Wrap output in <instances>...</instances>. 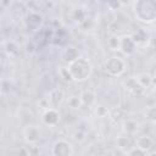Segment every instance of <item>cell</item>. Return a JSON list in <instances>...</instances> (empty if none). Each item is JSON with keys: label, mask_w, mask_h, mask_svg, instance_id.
<instances>
[{"label": "cell", "mask_w": 156, "mask_h": 156, "mask_svg": "<svg viewBox=\"0 0 156 156\" xmlns=\"http://www.w3.org/2000/svg\"><path fill=\"white\" fill-rule=\"evenodd\" d=\"M60 76H61V78H63V80H66V82H67V80H72L67 67H61V69H60Z\"/></svg>", "instance_id": "23"}, {"label": "cell", "mask_w": 156, "mask_h": 156, "mask_svg": "<svg viewBox=\"0 0 156 156\" xmlns=\"http://www.w3.org/2000/svg\"><path fill=\"white\" fill-rule=\"evenodd\" d=\"M116 146L118 149L123 150L124 154H126V151L132 146V141H130V139H129L128 135H121V136H118L116 139Z\"/></svg>", "instance_id": "14"}, {"label": "cell", "mask_w": 156, "mask_h": 156, "mask_svg": "<svg viewBox=\"0 0 156 156\" xmlns=\"http://www.w3.org/2000/svg\"><path fill=\"white\" fill-rule=\"evenodd\" d=\"M132 37L136 44H140V43H144L145 40H147V33L143 28H139L134 34H132Z\"/></svg>", "instance_id": "18"}, {"label": "cell", "mask_w": 156, "mask_h": 156, "mask_svg": "<svg viewBox=\"0 0 156 156\" xmlns=\"http://www.w3.org/2000/svg\"><path fill=\"white\" fill-rule=\"evenodd\" d=\"M107 46L111 50H118L119 49V37L118 35H112L107 40Z\"/></svg>", "instance_id": "21"}, {"label": "cell", "mask_w": 156, "mask_h": 156, "mask_svg": "<svg viewBox=\"0 0 156 156\" xmlns=\"http://www.w3.org/2000/svg\"><path fill=\"white\" fill-rule=\"evenodd\" d=\"M145 116H146V118H147L149 121L155 122V119H156V108H155L154 106L147 107V108H146V112H145Z\"/></svg>", "instance_id": "22"}, {"label": "cell", "mask_w": 156, "mask_h": 156, "mask_svg": "<svg viewBox=\"0 0 156 156\" xmlns=\"http://www.w3.org/2000/svg\"><path fill=\"white\" fill-rule=\"evenodd\" d=\"M44 22V17L41 13L39 12H35V11H29L26 16V20H24V23H26V28L28 32H37L41 24Z\"/></svg>", "instance_id": "6"}, {"label": "cell", "mask_w": 156, "mask_h": 156, "mask_svg": "<svg viewBox=\"0 0 156 156\" xmlns=\"http://www.w3.org/2000/svg\"><path fill=\"white\" fill-rule=\"evenodd\" d=\"M105 71L111 77H121L126 71V61L119 56H111L105 61Z\"/></svg>", "instance_id": "3"}, {"label": "cell", "mask_w": 156, "mask_h": 156, "mask_svg": "<svg viewBox=\"0 0 156 156\" xmlns=\"http://www.w3.org/2000/svg\"><path fill=\"white\" fill-rule=\"evenodd\" d=\"M135 79L140 83V85H141L144 89H146V88H149V87L152 85V77H151L149 73H139V74L135 77Z\"/></svg>", "instance_id": "16"}, {"label": "cell", "mask_w": 156, "mask_h": 156, "mask_svg": "<svg viewBox=\"0 0 156 156\" xmlns=\"http://www.w3.org/2000/svg\"><path fill=\"white\" fill-rule=\"evenodd\" d=\"M133 13L135 18L145 24H151L156 20V0H134Z\"/></svg>", "instance_id": "1"}, {"label": "cell", "mask_w": 156, "mask_h": 156, "mask_svg": "<svg viewBox=\"0 0 156 156\" xmlns=\"http://www.w3.org/2000/svg\"><path fill=\"white\" fill-rule=\"evenodd\" d=\"M67 106L72 110H78L82 107V102L79 99V95H71L67 99Z\"/></svg>", "instance_id": "17"}, {"label": "cell", "mask_w": 156, "mask_h": 156, "mask_svg": "<svg viewBox=\"0 0 156 156\" xmlns=\"http://www.w3.org/2000/svg\"><path fill=\"white\" fill-rule=\"evenodd\" d=\"M43 138V132L37 124H28L23 129V139L28 145H34L39 143Z\"/></svg>", "instance_id": "5"}, {"label": "cell", "mask_w": 156, "mask_h": 156, "mask_svg": "<svg viewBox=\"0 0 156 156\" xmlns=\"http://www.w3.org/2000/svg\"><path fill=\"white\" fill-rule=\"evenodd\" d=\"M79 56H80V55H79L78 49H77L76 46H73V45H67V46H65V48L62 49V51H61V58H62V61L66 62L67 65H68L69 62L74 61L76 58H78Z\"/></svg>", "instance_id": "10"}, {"label": "cell", "mask_w": 156, "mask_h": 156, "mask_svg": "<svg viewBox=\"0 0 156 156\" xmlns=\"http://www.w3.org/2000/svg\"><path fill=\"white\" fill-rule=\"evenodd\" d=\"M73 154V145L66 139H57L51 146V155L54 156H72Z\"/></svg>", "instance_id": "4"}, {"label": "cell", "mask_w": 156, "mask_h": 156, "mask_svg": "<svg viewBox=\"0 0 156 156\" xmlns=\"http://www.w3.org/2000/svg\"><path fill=\"white\" fill-rule=\"evenodd\" d=\"M67 69L69 72L71 79L73 82H78V83H83V82L88 80L93 73V66H91L90 61L82 56H79L74 61L69 62L67 66Z\"/></svg>", "instance_id": "2"}, {"label": "cell", "mask_w": 156, "mask_h": 156, "mask_svg": "<svg viewBox=\"0 0 156 156\" xmlns=\"http://www.w3.org/2000/svg\"><path fill=\"white\" fill-rule=\"evenodd\" d=\"M61 119V113L56 107H48L44 110L43 116H41V121L45 126L49 127H55L60 123Z\"/></svg>", "instance_id": "8"}, {"label": "cell", "mask_w": 156, "mask_h": 156, "mask_svg": "<svg viewBox=\"0 0 156 156\" xmlns=\"http://www.w3.org/2000/svg\"><path fill=\"white\" fill-rule=\"evenodd\" d=\"M123 130L127 135H134L138 132V123L134 119H127L123 123Z\"/></svg>", "instance_id": "15"}, {"label": "cell", "mask_w": 156, "mask_h": 156, "mask_svg": "<svg viewBox=\"0 0 156 156\" xmlns=\"http://www.w3.org/2000/svg\"><path fill=\"white\" fill-rule=\"evenodd\" d=\"M154 145H155V141L149 135H140L135 140V146H138V147H140V149H143L147 152L154 147Z\"/></svg>", "instance_id": "13"}, {"label": "cell", "mask_w": 156, "mask_h": 156, "mask_svg": "<svg viewBox=\"0 0 156 156\" xmlns=\"http://www.w3.org/2000/svg\"><path fill=\"white\" fill-rule=\"evenodd\" d=\"M136 46L138 44L134 41L132 35L124 34L122 37H119V51L126 55V56H132L135 51H136Z\"/></svg>", "instance_id": "7"}, {"label": "cell", "mask_w": 156, "mask_h": 156, "mask_svg": "<svg viewBox=\"0 0 156 156\" xmlns=\"http://www.w3.org/2000/svg\"><path fill=\"white\" fill-rule=\"evenodd\" d=\"M49 101L50 107H57L65 99V93L61 89H52L49 93V98H46Z\"/></svg>", "instance_id": "11"}, {"label": "cell", "mask_w": 156, "mask_h": 156, "mask_svg": "<svg viewBox=\"0 0 156 156\" xmlns=\"http://www.w3.org/2000/svg\"><path fill=\"white\" fill-rule=\"evenodd\" d=\"M124 87H126V90L132 94L133 96H139L144 93V88L140 85V83L135 79V77H130L128 78L126 82H124Z\"/></svg>", "instance_id": "9"}, {"label": "cell", "mask_w": 156, "mask_h": 156, "mask_svg": "<svg viewBox=\"0 0 156 156\" xmlns=\"http://www.w3.org/2000/svg\"><path fill=\"white\" fill-rule=\"evenodd\" d=\"M79 99L82 102V106H87V107H91L95 101H96V95L93 90L88 89V90H83L79 94Z\"/></svg>", "instance_id": "12"}, {"label": "cell", "mask_w": 156, "mask_h": 156, "mask_svg": "<svg viewBox=\"0 0 156 156\" xmlns=\"http://www.w3.org/2000/svg\"><path fill=\"white\" fill-rule=\"evenodd\" d=\"M108 113H110V110H108V107H106L105 105H98V106L94 108V115H95L98 118L108 117Z\"/></svg>", "instance_id": "19"}, {"label": "cell", "mask_w": 156, "mask_h": 156, "mask_svg": "<svg viewBox=\"0 0 156 156\" xmlns=\"http://www.w3.org/2000/svg\"><path fill=\"white\" fill-rule=\"evenodd\" d=\"M126 155H128V156H147L149 152L143 150V149H140V147H138V146H130L126 151Z\"/></svg>", "instance_id": "20"}]
</instances>
